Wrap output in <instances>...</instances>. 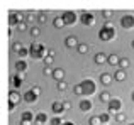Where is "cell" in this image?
<instances>
[{"mask_svg": "<svg viewBox=\"0 0 134 125\" xmlns=\"http://www.w3.org/2000/svg\"><path fill=\"white\" fill-rule=\"evenodd\" d=\"M115 37H117V32H115L114 24H112L110 20H107V22L100 27V30H98V39L104 41V42H109V41L115 39Z\"/></svg>", "mask_w": 134, "mask_h": 125, "instance_id": "1", "label": "cell"}, {"mask_svg": "<svg viewBox=\"0 0 134 125\" xmlns=\"http://www.w3.org/2000/svg\"><path fill=\"white\" fill-rule=\"evenodd\" d=\"M49 51H46V46L41 42H32L29 46V54L32 59H44L46 56H48Z\"/></svg>", "mask_w": 134, "mask_h": 125, "instance_id": "2", "label": "cell"}, {"mask_svg": "<svg viewBox=\"0 0 134 125\" xmlns=\"http://www.w3.org/2000/svg\"><path fill=\"white\" fill-rule=\"evenodd\" d=\"M80 85H82V88H83V96H90V95H93V93L97 91V85H95V81L90 79V78L83 79Z\"/></svg>", "mask_w": 134, "mask_h": 125, "instance_id": "3", "label": "cell"}, {"mask_svg": "<svg viewBox=\"0 0 134 125\" xmlns=\"http://www.w3.org/2000/svg\"><path fill=\"white\" fill-rule=\"evenodd\" d=\"M61 17H63V20H65V26H75L80 20V17L76 15V12H73V10H65V12L61 14Z\"/></svg>", "mask_w": 134, "mask_h": 125, "instance_id": "4", "label": "cell"}, {"mask_svg": "<svg viewBox=\"0 0 134 125\" xmlns=\"http://www.w3.org/2000/svg\"><path fill=\"white\" fill-rule=\"evenodd\" d=\"M121 27L126 30H131L134 29V15H131V14H126V15L121 17Z\"/></svg>", "mask_w": 134, "mask_h": 125, "instance_id": "5", "label": "cell"}, {"mask_svg": "<svg viewBox=\"0 0 134 125\" xmlns=\"http://www.w3.org/2000/svg\"><path fill=\"white\" fill-rule=\"evenodd\" d=\"M121 108H122V102L119 98H112L110 102L107 103V112H110V113H117V112H121Z\"/></svg>", "mask_w": 134, "mask_h": 125, "instance_id": "6", "label": "cell"}, {"mask_svg": "<svg viewBox=\"0 0 134 125\" xmlns=\"http://www.w3.org/2000/svg\"><path fill=\"white\" fill-rule=\"evenodd\" d=\"M80 22L83 24V26H93L95 24V15L92 12H82L80 14Z\"/></svg>", "mask_w": 134, "mask_h": 125, "instance_id": "7", "label": "cell"}, {"mask_svg": "<svg viewBox=\"0 0 134 125\" xmlns=\"http://www.w3.org/2000/svg\"><path fill=\"white\" fill-rule=\"evenodd\" d=\"M20 22H24V17H22V14L20 12H15V10H12V12L9 14V24L10 26H19Z\"/></svg>", "mask_w": 134, "mask_h": 125, "instance_id": "8", "label": "cell"}, {"mask_svg": "<svg viewBox=\"0 0 134 125\" xmlns=\"http://www.w3.org/2000/svg\"><path fill=\"white\" fill-rule=\"evenodd\" d=\"M51 112L54 113V115H61V113H65L66 112L65 103H63V102H53L51 103Z\"/></svg>", "mask_w": 134, "mask_h": 125, "instance_id": "9", "label": "cell"}, {"mask_svg": "<svg viewBox=\"0 0 134 125\" xmlns=\"http://www.w3.org/2000/svg\"><path fill=\"white\" fill-rule=\"evenodd\" d=\"M24 74H26V73H17V74L12 76V86H14L15 90H19L20 86H22V83H24Z\"/></svg>", "mask_w": 134, "mask_h": 125, "instance_id": "10", "label": "cell"}, {"mask_svg": "<svg viewBox=\"0 0 134 125\" xmlns=\"http://www.w3.org/2000/svg\"><path fill=\"white\" fill-rule=\"evenodd\" d=\"M22 100H24V95H20L17 90H12V91L9 93V102H12V103H15V105H19Z\"/></svg>", "mask_w": 134, "mask_h": 125, "instance_id": "11", "label": "cell"}, {"mask_svg": "<svg viewBox=\"0 0 134 125\" xmlns=\"http://www.w3.org/2000/svg\"><path fill=\"white\" fill-rule=\"evenodd\" d=\"M37 98H39V95L34 93V90H29V91L24 93V102H26V103H36Z\"/></svg>", "mask_w": 134, "mask_h": 125, "instance_id": "12", "label": "cell"}, {"mask_svg": "<svg viewBox=\"0 0 134 125\" xmlns=\"http://www.w3.org/2000/svg\"><path fill=\"white\" fill-rule=\"evenodd\" d=\"M112 81H114V74H110V73H102L100 74V85L102 86H109Z\"/></svg>", "mask_w": 134, "mask_h": 125, "instance_id": "13", "label": "cell"}, {"mask_svg": "<svg viewBox=\"0 0 134 125\" xmlns=\"http://www.w3.org/2000/svg\"><path fill=\"white\" fill-rule=\"evenodd\" d=\"M78 108L82 110V112H90L92 110V102L88 98H83V100H80V103H78Z\"/></svg>", "mask_w": 134, "mask_h": 125, "instance_id": "14", "label": "cell"}, {"mask_svg": "<svg viewBox=\"0 0 134 125\" xmlns=\"http://www.w3.org/2000/svg\"><path fill=\"white\" fill-rule=\"evenodd\" d=\"M126 78H127V73H126L124 69H121V68H119L117 71H114V81H119V83H122Z\"/></svg>", "mask_w": 134, "mask_h": 125, "instance_id": "15", "label": "cell"}, {"mask_svg": "<svg viewBox=\"0 0 134 125\" xmlns=\"http://www.w3.org/2000/svg\"><path fill=\"white\" fill-rule=\"evenodd\" d=\"M78 39H76V37L75 36H68V37H66V39H65V46L66 47H70V49H71V47H78Z\"/></svg>", "mask_w": 134, "mask_h": 125, "instance_id": "16", "label": "cell"}, {"mask_svg": "<svg viewBox=\"0 0 134 125\" xmlns=\"http://www.w3.org/2000/svg\"><path fill=\"white\" fill-rule=\"evenodd\" d=\"M34 122H36L37 125H44L46 122H49L46 112H37V113H36V120H34Z\"/></svg>", "mask_w": 134, "mask_h": 125, "instance_id": "17", "label": "cell"}, {"mask_svg": "<svg viewBox=\"0 0 134 125\" xmlns=\"http://www.w3.org/2000/svg\"><path fill=\"white\" fill-rule=\"evenodd\" d=\"M63 78H65V69H63V68H56L54 71H53V79H56V81H63Z\"/></svg>", "mask_w": 134, "mask_h": 125, "instance_id": "18", "label": "cell"}, {"mask_svg": "<svg viewBox=\"0 0 134 125\" xmlns=\"http://www.w3.org/2000/svg\"><path fill=\"white\" fill-rule=\"evenodd\" d=\"M15 71L17 73H26L27 71V63L24 61V59H19L15 63Z\"/></svg>", "mask_w": 134, "mask_h": 125, "instance_id": "19", "label": "cell"}, {"mask_svg": "<svg viewBox=\"0 0 134 125\" xmlns=\"http://www.w3.org/2000/svg\"><path fill=\"white\" fill-rule=\"evenodd\" d=\"M107 54H104V53H97L95 54V58H93V61H95V64H104V63H107Z\"/></svg>", "mask_w": 134, "mask_h": 125, "instance_id": "20", "label": "cell"}, {"mask_svg": "<svg viewBox=\"0 0 134 125\" xmlns=\"http://www.w3.org/2000/svg\"><path fill=\"white\" fill-rule=\"evenodd\" d=\"M119 63H121V58H119L117 54H109L107 64H110V66H119Z\"/></svg>", "mask_w": 134, "mask_h": 125, "instance_id": "21", "label": "cell"}, {"mask_svg": "<svg viewBox=\"0 0 134 125\" xmlns=\"http://www.w3.org/2000/svg\"><path fill=\"white\" fill-rule=\"evenodd\" d=\"M20 120L32 123L34 120H36V115H32V112H22V117H20Z\"/></svg>", "mask_w": 134, "mask_h": 125, "instance_id": "22", "label": "cell"}, {"mask_svg": "<svg viewBox=\"0 0 134 125\" xmlns=\"http://www.w3.org/2000/svg\"><path fill=\"white\" fill-rule=\"evenodd\" d=\"M112 98H114V96H112V95H110L109 91H102L100 95H98V100H100L102 103H109V102H110Z\"/></svg>", "mask_w": 134, "mask_h": 125, "instance_id": "23", "label": "cell"}, {"mask_svg": "<svg viewBox=\"0 0 134 125\" xmlns=\"http://www.w3.org/2000/svg\"><path fill=\"white\" fill-rule=\"evenodd\" d=\"M53 26H54L56 29H63V27H65V20H63V17H61V15L54 17V20H53Z\"/></svg>", "mask_w": 134, "mask_h": 125, "instance_id": "24", "label": "cell"}, {"mask_svg": "<svg viewBox=\"0 0 134 125\" xmlns=\"http://www.w3.org/2000/svg\"><path fill=\"white\" fill-rule=\"evenodd\" d=\"M76 51H78L80 54H87V53L90 51V46H88L87 42H80V44H78V47H76Z\"/></svg>", "mask_w": 134, "mask_h": 125, "instance_id": "25", "label": "cell"}, {"mask_svg": "<svg viewBox=\"0 0 134 125\" xmlns=\"http://www.w3.org/2000/svg\"><path fill=\"white\" fill-rule=\"evenodd\" d=\"M129 66H131V61H129V58H121V63H119V68L121 69H127Z\"/></svg>", "mask_w": 134, "mask_h": 125, "instance_id": "26", "label": "cell"}, {"mask_svg": "<svg viewBox=\"0 0 134 125\" xmlns=\"http://www.w3.org/2000/svg\"><path fill=\"white\" fill-rule=\"evenodd\" d=\"M110 115H112L110 112H104V113H100V115H98V117H100V122H102V123H109V120H110Z\"/></svg>", "mask_w": 134, "mask_h": 125, "instance_id": "27", "label": "cell"}, {"mask_svg": "<svg viewBox=\"0 0 134 125\" xmlns=\"http://www.w3.org/2000/svg\"><path fill=\"white\" fill-rule=\"evenodd\" d=\"M88 125H102L100 117H98V115H92L90 118H88Z\"/></svg>", "mask_w": 134, "mask_h": 125, "instance_id": "28", "label": "cell"}, {"mask_svg": "<svg viewBox=\"0 0 134 125\" xmlns=\"http://www.w3.org/2000/svg\"><path fill=\"white\" fill-rule=\"evenodd\" d=\"M114 118H115V122H117V123H122V122L126 120V113H122V112H117V113L114 115Z\"/></svg>", "mask_w": 134, "mask_h": 125, "instance_id": "29", "label": "cell"}, {"mask_svg": "<svg viewBox=\"0 0 134 125\" xmlns=\"http://www.w3.org/2000/svg\"><path fill=\"white\" fill-rule=\"evenodd\" d=\"M29 32H31V36H32L34 39L41 36V29H39V27H31V29H29Z\"/></svg>", "mask_w": 134, "mask_h": 125, "instance_id": "30", "label": "cell"}, {"mask_svg": "<svg viewBox=\"0 0 134 125\" xmlns=\"http://www.w3.org/2000/svg\"><path fill=\"white\" fill-rule=\"evenodd\" d=\"M73 93H75L76 96H83V88H82V85H75V86H73Z\"/></svg>", "mask_w": 134, "mask_h": 125, "instance_id": "31", "label": "cell"}, {"mask_svg": "<svg viewBox=\"0 0 134 125\" xmlns=\"http://www.w3.org/2000/svg\"><path fill=\"white\" fill-rule=\"evenodd\" d=\"M37 22H39V24H46V22H48L46 12H39V15H37Z\"/></svg>", "mask_w": 134, "mask_h": 125, "instance_id": "32", "label": "cell"}, {"mask_svg": "<svg viewBox=\"0 0 134 125\" xmlns=\"http://www.w3.org/2000/svg\"><path fill=\"white\" fill-rule=\"evenodd\" d=\"M49 123H51V125H63L65 122L61 120V117H54V118H51V120H49Z\"/></svg>", "mask_w": 134, "mask_h": 125, "instance_id": "33", "label": "cell"}, {"mask_svg": "<svg viewBox=\"0 0 134 125\" xmlns=\"http://www.w3.org/2000/svg\"><path fill=\"white\" fill-rule=\"evenodd\" d=\"M53 71H54V69H51L49 66H44V68H43V74L44 76H51V78H53Z\"/></svg>", "mask_w": 134, "mask_h": 125, "instance_id": "34", "label": "cell"}, {"mask_svg": "<svg viewBox=\"0 0 134 125\" xmlns=\"http://www.w3.org/2000/svg\"><path fill=\"white\" fill-rule=\"evenodd\" d=\"M66 88H68V86H66L65 81H58V85H56V90H58V91H65Z\"/></svg>", "mask_w": 134, "mask_h": 125, "instance_id": "35", "label": "cell"}, {"mask_svg": "<svg viewBox=\"0 0 134 125\" xmlns=\"http://www.w3.org/2000/svg\"><path fill=\"white\" fill-rule=\"evenodd\" d=\"M53 61H54V58L48 54V56L44 58V66H51V64H53Z\"/></svg>", "mask_w": 134, "mask_h": 125, "instance_id": "36", "label": "cell"}, {"mask_svg": "<svg viewBox=\"0 0 134 125\" xmlns=\"http://www.w3.org/2000/svg\"><path fill=\"white\" fill-rule=\"evenodd\" d=\"M20 49H22V42H14V44H12V51H15V53H19Z\"/></svg>", "mask_w": 134, "mask_h": 125, "instance_id": "37", "label": "cell"}, {"mask_svg": "<svg viewBox=\"0 0 134 125\" xmlns=\"http://www.w3.org/2000/svg\"><path fill=\"white\" fill-rule=\"evenodd\" d=\"M17 54H19V58H26L27 54H29V49H26V47H22V49H20V51H19Z\"/></svg>", "mask_w": 134, "mask_h": 125, "instance_id": "38", "label": "cell"}, {"mask_svg": "<svg viewBox=\"0 0 134 125\" xmlns=\"http://www.w3.org/2000/svg\"><path fill=\"white\" fill-rule=\"evenodd\" d=\"M102 15H104V19H112V12L110 10H102Z\"/></svg>", "mask_w": 134, "mask_h": 125, "instance_id": "39", "label": "cell"}, {"mask_svg": "<svg viewBox=\"0 0 134 125\" xmlns=\"http://www.w3.org/2000/svg\"><path fill=\"white\" fill-rule=\"evenodd\" d=\"M27 29V24L26 22H20L19 26H17V30H19V32H22V30H26Z\"/></svg>", "mask_w": 134, "mask_h": 125, "instance_id": "40", "label": "cell"}, {"mask_svg": "<svg viewBox=\"0 0 134 125\" xmlns=\"http://www.w3.org/2000/svg\"><path fill=\"white\" fill-rule=\"evenodd\" d=\"M15 103H12V102H9V112H14V110H15Z\"/></svg>", "mask_w": 134, "mask_h": 125, "instance_id": "41", "label": "cell"}, {"mask_svg": "<svg viewBox=\"0 0 134 125\" xmlns=\"http://www.w3.org/2000/svg\"><path fill=\"white\" fill-rule=\"evenodd\" d=\"M32 90H34V93H37V95H41V88H39V86H32Z\"/></svg>", "mask_w": 134, "mask_h": 125, "instance_id": "42", "label": "cell"}, {"mask_svg": "<svg viewBox=\"0 0 134 125\" xmlns=\"http://www.w3.org/2000/svg\"><path fill=\"white\" fill-rule=\"evenodd\" d=\"M26 19H27V20H34V17H32V12H29V14H27V17H26Z\"/></svg>", "mask_w": 134, "mask_h": 125, "instance_id": "43", "label": "cell"}, {"mask_svg": "<svg viewBox=\"0 0 134 125\" xmlns=\"http://www.w3.org/2000/svg\"><path fill=\"white\" fill-rule=\"evenodd\" d=\"M63 103H65V108L70 110V107H71V105H70V102H63Z\"/></svg>", "mask_w": 134, "mask_h": 125, "instance_id": "44", "label": "cell"}, {"mask_svg": "<svg viewBox=\"0 0 134 125\" xmlns=\"http://www.w3.org/2000/svg\"><path fill=\"white\" fill-rule=\"evenodd\" d=\"M20 125H32V123H29V122H24V120H20Z\"/></svg>", "mask_w": 134, "mask_h": 125, "instance_id": "45", "label": "cell"}, {"mask_svg": "<svg viewBox=\"0 0 134 125\" xmlns=\"http://www.w3.org/2000/svg\"><path fill=\"white\" fill-rule=\"evenodd\" d=\"M63 125H75V123H73V122H65Z\"/></svg>", "mask_w": 134, "mask_h": 125, "instance_id": "46", "label": "cell"}, {"mask_svg": "<svg viewBox=\"0 0 134 125\" xmlns=\"http://www.w3.org/2000/svg\"><path fill=\"white\" fill-rule=\"evenodd\" d=\"M131 98H132V102H134V91L131 93Z\"/></svg>", "mask_w": 134, "mask_h": 125, "instance_id": "47", "label": "cell"}, {"mask_svg": "<svg viewBox=\"0 0 134 125\" xmlns=\"http://www.w3.org/2000/svg\"><path fill=\"white\" fill-rule=\"evenodd\" d=\"M131 46H132V49H134V41H132V42H131Z\"/></svg>", "mask_w": 134, "mask_h": 125, "instance_id": "48", "label": "cell"}, {"mask_svg": "<svg viewBox=\"0 0 134 125\" xmlns=\"http://www.w3.org/2000/svg\"><path fill=\"white\" fill-rule=\"evenodd\" d=\"M129 125H134V122H132V123H129Z\"/></svg>", "mask_w": 134, "mask_h": 125, "instance_id": "49", "label": "cell"}, {"mask_svg": "<svg viewBox=\"0 0 134 125\" xmlns=\"http://www.w3.org/2000/svg\"><path fill=\"white\" fill-rule=\"evenodd\" d=\"M102 125H107V123H102Z\"/></svg>", "mask_w": 134, "mask_h": 125, "instance_id": "50", "label": "cell"}]
</instances>
